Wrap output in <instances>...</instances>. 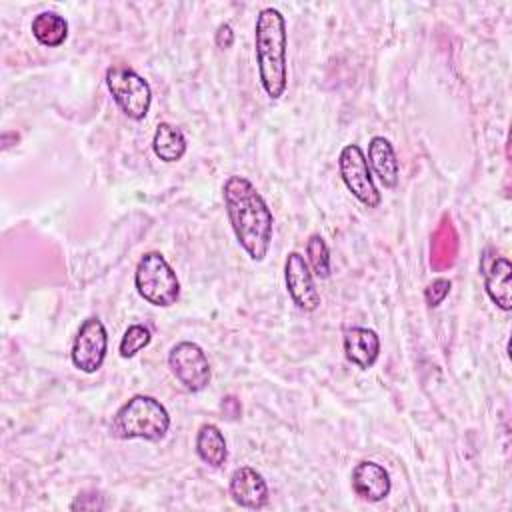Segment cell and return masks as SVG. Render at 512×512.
<instances>
[{"label":"cell","mask_w":512,"mask_h":512,"mask_svg":"<svg viewBox=\"0 0 512 512\" xmlns=\"http://www.w3.org/2000/svg\"><path fill=\"white\" fill-rule=\"evenodd\" d=\"M510 276H512V266L508 258H494L486 268H484V290L488 298L504 312L512 308V288H510Z\"/></svg>","instance_id":"5bb4252c"},{"label":"cell","mask_w":512,"mask_h":512,"mask_svg":"<svg viewBox=\"0 0 512 512\" xmlns=\"http://www.w3.org/2000/svg\"><path fill=\"white\" fill-rule=\"evenodd\" d=\"M228 492L230 498L242 508L260 510L268 504V484L252 466H240L232 472Z\"/></svg>","instance_id":"30bf717a"},{"label":"cell","mask_w":512,"mask_h":512,"mask_svg":"<svg viewBox=\"0 0 512 512\" xmlns=\"http://www.w3.org/2000/svg\"><path fill=\"white\" fill-rule=\"evenodd\" d=\"M30 30H32V36L36 38V42L42 46H48V48H56V46L64 44V40L68 38L66 18L52 10H44V12L36 14L32 18Z\"/></svg>","instance_id":"e0dca14e"},{"label":"cell","mask_w":512,"mask_h":512,"mask_svg":"<svg viewBox=\"0 0 512 512\" xmlns=\"http://www.w3.org/2000/svg\"><path fill=\"white\" fill-rule=\"evenodd\" d=\"M186 148H188L186 136L178 126L170 122H160L156 126L152 136V150L156 158H160L166 164H172L182 160V156L186 154Z\"/></svg>","instance_id":"9a60e30c"},{"label":"cell","mask_w":512,"mask_h":512,"mask_svg":"<svg viewBox=\"0 0 512 512\" xmlns=\"http://www.w3.org/2000/svg\"><path fill=\"white\" fill-rule=\"evenodd\" d=\"M344 356L360 370H368L380 356V338L374 330L352 326L344 332Z\"/></svg>","instance_id":"7c38bea8"},{"label":"cell","mask_w":512,"mask_h":512,"mask_svg":"<svg viewBox=\"0 0 512 512\" xmlns=\"http://www.w3.org/2000/svg\"><path fill=\"white\" fill-rule=\"evenodd\" d=\"M284 282H286V290H288L292 302L300 310L314 312L320 306V294L314 284V274H312L306 258L296 250H292L286 256Z\"/></svg>","instance_id":"9c48e42d"},{"label":"cell","mask_w":512,"mask_h":512,"mask_svg":"<svg viewBox=\"0 0 512 512\" xmlns=\"http://www.w3.org/2000/svg\"><path fill=\"white\" fill-rule=\"evenodd\" d=\"M134 286L140 298L158 308H168L180 298V280L168 260L156 252H144L134 272Z\"/></svg>","instance_id":"277c9868"},{"label":"cell","mask_w":512,"mask_h":512,"mask_svg":"<svg viewBox=\"0 0 512 512\" xmlns=\"http://www.w3.org/2000/svg\"><path fill=\"white\" fill-rule=\"evenodd\" d=\"M338 172L352 196L366 208L380 204V192L370 174L368 160L358 144H346L338 154Z\"/></svg>","instance_id":"8992f818"},{"label":"cell","mask_w":512,"mask_h":512,"mask_svg":"<svg viewBox=\"0 0 512 512\" xmlns=\"http://www.w3.org/2000/svg\"><path fill=\"white\" fill-rule=\"evenodd\" d=\"M196 454L204 464H208L212 468H220L226 462V458H228L226 438L216 424L208 422L198 428Z\"/></svg>","instance_id":"2e32d148"},{"label":"cell","mask_w":512,"mask_h":512,"mask_svg":"<svg viewBox=\"0 0 512 512\" xmlns=\"http://www.w3.org/2000/svg\"><path fill=\"white\" fill-rule=\"evenodd\" d=\"M152 340V334L148 330V326L144 324H132L126 328L122 340H120V346H118V352L122 358H132L136 356L140 350H144Z\"/></svg>","instance_id":"d6986e66"},{"label":"cell","mask_w":512,"mask_h":512,"mask_svg":"<svg viewBox=\"0 0 512 512\" xmlns=\"http://www.w3.org/2000/svg\"><path fill=\"white\" fill-rule=\"evenodd\" d=\"M106 86L118 108L130 120H144L152 104L150 84L132 68L114 64L106 70Z\"/></svg>","instance_id":"5b68a950"},{"label":"cell","mask_w":512,"mask_h":512,"mask_svg":"<svg viewBox=\"0 0 512 512\" xmlns=\"http://www.w3.org/2000/svg\"><path fill=\"white\" fill-rule=\"evenodd\" d=\"M108 352V334L98 316H88L72 342L70 358L74 368H78L84 374H94L102 368L104 358Z\"/></svg>","instance_id":"ba28073f"},{"label":"cell","mask_w":512,"mask_h":512,"mask_svg":"<svg viewBox=\"0 0 512 512\" xmlns=\"http://www.w3.org/2000/svg\"><path fill=\"white\" fill-rule=\"evenodd\" d=\"M254 54L266 96L278 100L288 86V34L282 12L272 6L262 8L256 16Z\"/></svg>","instance_id":"7a4b0ae2"},{"label":"cell","mask_w":512,"mask_h":512,"mask_svg":"<svg viewBox=\"0 0 512 512\" xmlns=\"http://www.w3.org/2000/svg\"><path fill=\"white\" fill-rule=\"evenodd\" d=\"M102 508H104V496H100L94 490L80 492L76 496V500L70 504V510H90V512H96V510H102Z\"/></svg>","instance_id":"44dd1931"},{"label":"cell","mask_w":512,"mask_h":512,"mask_svg":"<svg viewBox=\"0 0 512 512\" xmlns=\"http://www.w3.org/2000/svg\"><path fill=\"white\" fill-rule=\"evenodd\" d=\"M352 490L366 502H380L392 490L388 470L372 460H362L352 470Z\"/></svg>","instance_id":"8fae6325"},{"label":"cell","mask_w":512,"mask_h":512,"mask_svg":"<svg viewBox=\"0 0 512 512\" xmlns=\"http://www.w3.org/2000/svg\"><path fill=\"white\" fill-rule=\"evenodd\" d=\"M368 166L386 188H394L400 178V164L394 146L384 136H374L368 144Z\"/></svg>","instance_id":"4fadbf2b"},{"label":"cell","mask_w":512,"mask_h":512,"mask_svg":"<svg viewBox=\"0 0 512 512\" xmlns=\"http://www.w3.org/2000/svg\"><path fill=\"white\" fill-rule=\"evenodd\" d=\"M306 262L314 276L328 278L330 276V250L320 234H312L306 242Z\"/></svg>","instance_id":"ac0fdd59"},{"label":"cell","mask_w":512,"mask_h":512,"mask_svg":"<svg viewBox=\"0 0 512 512\" xmlns=\"http://www.w3.org/2000/svg\"><path fill=\"white\" fill-rule=\"evenodd\" d=\"M222 200L238 244L250 260L262 262L274 234V216L262 194L246 176L232 174L224 180Z\"/></svg>","instance_id":"6da1fadb"},{"label":"cell","mask_w":512,"mask_h":512,"mask_svg":"<svg viewBox=\"0 0 512 512\" xmlns=\"http://www.w3.org/2000/svg\"><path fill=\"white\" fill-rule=\"evenodd\" d=\"M214 42H216V46L218 48H222V50H226V48H230L232 44H234V32H232V26L230 24H220L218 28H216V34H214Z\"/></svg>","instance_id":"7402d4cb"},{"label":"cell","mask_w":512,"mask_h":512,"mask_svg":"<svg viewBox=\"0 0 512 512\" xmlns=\"http://www.w3.org/2000/svg\"><path fill=\"white\" fill-rule=\"evenodd\" d=\"M168 428L170 414L166 406L154 396L146 394H136L124 402L110 422V434L120 440L142 438L158 442L166 436Z\"/></svg>","instance_id":"3957f363"},{"label":"cell","mask_w":512,"mask_h":512,"mask_svg":"<svg viewBox=\"0 0 512 512\" xmlns=\"http://www.w3.org/2000/svg\"><path fill=\"white\" fill-rule=\"evenodd\" d=\"M168 366L174 378L188 390L200 392L210 384L212 370L206 352L190 340L174 344L168 352Z\"/></svg>","instance_id":"52a82bcc"},{"label":"cell","mask_w":512,"mask_h":512,"mask_svg":"<svg viewBox=\"0 0 512 512\" xmlns=\"http://www.w3.org/2000/svg\"><path fill=\"white\" fill-rule=\"evenodd\" d=\"M450 288H452V282L448 278H436L432 280L426 288H424V300L430 308H436L444 302V298L450 294Z\"/></svg>","instance_id":"ffe728a7"}]
</instances>
